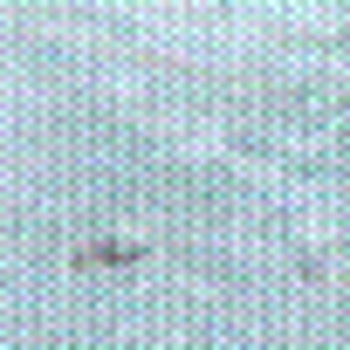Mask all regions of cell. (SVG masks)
Here are the masks:
<instances>
[{"mask_svg": "<svg viewBox=\"0 0 350 350\" xmlns=\"http://www.w3.org/2000/svg\"><path fill=\"white\" fill-rule=\"evenodd\" d=\"M124 261H137V247H124V241H96L76 254V268H124Z\"/></svg>", "mask_w": 350, "mask_h": 350, "instance_id": "obj_1", "label": "cell"}]
</instances>
